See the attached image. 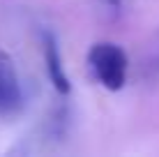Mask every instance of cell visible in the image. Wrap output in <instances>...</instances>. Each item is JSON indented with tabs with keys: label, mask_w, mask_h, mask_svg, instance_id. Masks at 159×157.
<instances>
[{
	"label": "cell",
	"mask_w": 159,
	"mask_h": 157,
	"mask_svg": "<svg viewBox=\"0 0 159 157\" xmlns=\"http://www.w3.org/2000/svg\"><path fill=\"white\" fill-rule=\"evenodd\" d=\"M88 67L90 74L102 88L111 90H122L127 83V69H129V58L122 46L113 42H97L88 51Z\"/></svg>",
	"instance_id": "6da1fadb"
},
{
	"label": "cell",
	"mask_w": 159,
	"mask_h": 157,
	"mask_svg": "<svg viewBox=\"0 0 159 157\" xmlns=\"http://www.w3.org/2000/svg\"><path fill=\"white\" fill-rule=\"evenodd\" d=\"M25 109V93L19 69L7 51L0 48V120H12Z\"/></svg>",
	"instance_id": "7a4b0ae2"
},
{
	"label": "cell",
	"mask_w": 159,
	"mask_h": 157,
	"mask_svg": "<svg viewBox=\"0 0 159 157\" xmlns=\"http://www.w3.org/2000/svg\"><path fill=\"white\" fill-rule=\"evenodd\" d=\"M42 46H44V65H46V74L51 85L58 90L60 95H69L72 93V83H69V76L65 72L62 58H60V48H58V39L56 32L44 28L42 32Z\"/></svg>",
	"instance_id": "3957f363"
},
{
	"label": "cell",
	"mask_w": 159,
	"mask_h": 157,
	"mask_svg": "<svg viewBox=\"0 0 159 157\" xmlns=\"http://www.w3.org/2000/svg\"><path fill=\"white\" fill-rule=\"evenodd\" d=\"M143 72L148 74H159V32L152 37L150 46H148L143 56Z\"/></svg>",
	"instance_id": "277c9868"
},
{
	"label": "cell",
	"mask_w": 159,
	"mask_h": 157,
	"mask_svg": "<svg viewBox=\"0 0 159 157\" xmlns=\"http://www.w3.org/2000/svg\"><path fill=\"white\" fill-rule=\"evenodd\" d=\"M99 2L104 9H108L113 14H120V9H122V0H99Z\"/></svg>",
	"instance_id": "5b68a950"
}]
</instances>
